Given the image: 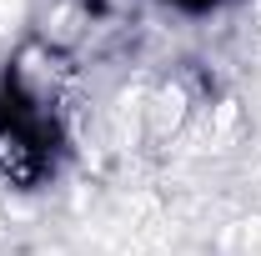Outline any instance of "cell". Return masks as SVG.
I'll return each mask as SVG.
<instances>
[{"label":"cell","mask_w":261,"mask_h":256,"mask_svg":"<svg viewBox=\"0 0 261 256\" xmlns=\"http://www.w3.org/2000/svg\"><path fill=\"white\" fill-rule=\"evenodd\" d=\"M181 5H216V0H181Z\"/></svg>","instance_id":"4"},{"label":"cell","mask_w":261,"mask_h":256,"mask_svg":"<svg viewBox=\"0 0 261 256\" xmlns=\"http://www.w3.org/2000/svg\"><path fill=\"white\" fill-rule=\"evenodd\" d=\"M91 31V5L86 0H50V10L40 15V45L45 50H70Z\"/></svg>","instance_id":"3"},{"label":"cell","mask_w":261,"mask_h":256,"mask_svg":"<svg viewBox=\"0 0 261 256\" xmlns=\"http://www.w3.org/2000/svg\"><path fill=\"white\" fill-rule=\"evenodd\" d=\"M196 111V96L186 91V81H161L156 91H146L141 100V141L146 146H166V141H176L186 121H191Z\"/></svg>","instance_id":"1"},{"label":"cell","mask_w":261,"mask_h":256,"mask_svg":"<svg viewBox=\"0 0 261 256\" xmlns=\"http://www.w3.org/2000/svg\"><path fill=\"white\" fill-rule=\"evenodd\" d=\"M40 171H45L40 131L25 126L20 116L0 121V181H10V186H35Z\"/></svg>","instance_id":"2"}]
</instances>
